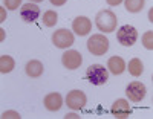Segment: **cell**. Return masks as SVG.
Segmentation results:
<instances>
[{
	"label": "cell",
	"mask_w": 153,
	"mask_h": 119,
	"mask_svg": "<svg viewBox=\"0 0 153 119\" xmlns=\"http://www.w3.org/2000/svg\"><path fill=\"white\" fill-rule=\"evenodd\" d=\"M117 23H118V18L115 16V12L109 11V9H103L100 11L97 17H95V24L97 28L101 31V32H113L115 28H117Z\"/></svg>",
	"instance_id": "cell-1"
},
{
	"label": "cell",
	"mask_w": 153,
	"mask_h": 119,
	"mask_svg": "<svg viewBox=\"0 0 153 119\" xmlns=\"http://www.w3.org/2000/svg\"><path fill=\"white\" fill-rule=\"evenodd\" d=\"M86 78L94 86H103L109 79V70L101 64H92L86 70Z\"/></svg>",
	"instance_id": "cell-2"
},
{
	"label": "cell",
	"mask_w": 153,
	"mask_h": 119,
	"mask_svg": "<svg viewBox=\"0 0 153 119\" xmlns=\"http://www.w3.org/2000/svg\"><path fill=\"white\" fill-rule=\"evenodd\" d=\"M87 50L91 52L92 55H97V57H101L104 55L106 52L109 50V40L107 37L101 35V34H95L89 38L87 41Z\"/></svg>",
	"instance_id": "cell-3"
},
{
	"label": "cell",
	"mask_w": 153,
	"mask_h": 119,
	"mask_svg": "<svg viewBox=\"0 0 153 119\" xmlns=\"http://www.w3.org/2000/svg\"><path fill=\"white\" fill-rule=\"evenodd\" d=\"M117 38L123 46L130 47L136 43V40H138V29L133 28V26H130V24H124L118 29Z\"/></svg>",
	"instance_id": "cell-4"
},
{
	"label": "cell",
	"mask_w": 153,
	"mask_h": 119,
	"mask_svg": "<svg viewBox=\"0 0 153 119\" xmlns=\"http://www.w3.org/2000/svg\"><path fill=\"white\" fill-rule=\"evenodd\" d=\"M74 41H75L74 34L71 31H68V29H58L52 35V43L58 49H68L74 44Z\"/></svg>",
	"instance_id": "cell-5"
},
{
	"label": "cell",
	"mask_w": 153,
	"mask_h": 119,
	"mask_svg": "<svg viewBox=\"0 0 153 119\" xmlns=\"http://www.w3.org/2000/svg\"><path fill=\"white\" fill-rule=\"evenodd\" d=\"M87 104V98L81 90H71L66 96V105L71 110H81Z\"/></svg>",
	"instance_id": "cell-6"
},
{
	"label": "cell",
	"mask_w": 153,
	"mask_h": 119,
	"mask_svg": "<svg viewBox=\"0 0 153 119\" xmlns=\"http://www.w3.org/2000/svg\"><path fill=\"white\" fill-rule=\"evenodd\" d=\"M146 86L139 81H132L126 89V96L129 98L132 102H139L143 101V98L146 96Z\"/></svg>",
	"instance_id": "cell-7"
},
{
	"label": "cell",
	"mask_w": 153,
	"mask_h": 119,
	"mask_svg": "<svg viewBox=\"0 0 153 119\" xmlns=\"http://www.w3.org/2000/svg\"><path fill=\"white\" fill-rule=\"evenodd\" d=\"M61 63H63V66H65L66 69L75 70V69H78L80 66H81L83 57H81L80 52H76V50H72V49H71V50H66L65 54H63Z\"/></svg>",
	"instance_id": "cell-8"
},
{
	"label": "cell",
	"mask_w": 153,
	"mask_h": 119,
	"mask_svg": "<svg viewBox=\"0 0 153 119\" xmlns=\"http://www.w3.org/2000/svg\"><path fill=\"white\" fill-rule=\"evenodd\" d=\"M20 17L26 23H34L38 17H40V8L35 3H26L20 9Z\"/></svg>",
	"instance_id": "cell-9"
},
{
	"label": "cell",
	"mask_w": 153,
	"mask_h": 119,
	"mask_svg": "<svg viewBox=\"0 0 153 119\" xmlns=\"http://www.w3.org/2000/svg\"><path fill=\"white\" fill-rule=\"evenodd\" d=\"M72 29H74V32L76 35L84 37V35H87L89 32L92 31V23H91V20H89L87 17L80 16V17H76L72 21Z\"/></svg>",
	"instance_id": "cell-10"
},
{
	"label": "cell",
	"mask_w": 153,
	"mask_h": 119,
	"mask_svg": "<svg viewBox=\"0 0 153 119\" xmlns=\"http://www.w3.org/2000/svg\"><path fill=\"white\" fill-rule=\"evenodd\" d=\"M112 115L118 119H124L127 116L132 115V110H130V105L126 99H118L115 101L113 105H112Z\"/></svg>",
	"instance_id": "cell-11"
},
{
	"label": "cell",
	"mask_w": 153,
	"mask_h": 119,
	"mask_svg": "<svg viewBox=\"0 0 153 119\" xmlns=\"http://www.w3.org/2000/svg\"><path fill=\"white\" fill-rule=\"evenodd\" d=\"M61 105H63V96L60 93H57V92H54V93H48L45 96V107H46V110L58 112L61 109Z\"/></svg>",
	"instance_id": "cell-12"
},
{
	"label": "cell",
	"mask_w": 153,
	"mask_h": 119,
	"mask_svg": "<svg viewBox=\"0 0 153 119\" xmlns=\"http://www.w3.org/2000/svg\"><path fill=\"white\" fill-rule=\"evenodd\" d=\"M107 70L113 75H121L126 70V63L121 57H110L107 61Z\"/></svg>",
	"instance_id": "cell-13"
},
{
	"label": "cell",
	"mask_w": 153,
	"mask_h": 119,
	"mask_svg": "<svg viewBox=\"0 0 153 119\" xmlns=\"http://www.w3.org/2000/svg\"><path fill=\"white\" fill-rule=\"evenodd\" d=\"M25 70H26L28 76L38 78V76H42V73H43V64H42V61H38V60H31L26 64Z\"/></svg>",
	"instance_id": "cell-14"
},
{
	"label": "cell",
	"mask_w": 153,
	"mask_h": 119,
	"mask_svg": "<svg viewBox=\"0 0 153 119\" xmlns=\"http://www.w3.org/2000/svg\"><path fill=\"white\" fill-rule=\"evenodd\" d=\"M127 69H129V73L132 76H139V75H143V72H144V64H143V61L139 58H132L129 66H127Z\"/></svg>",
	"instance_id": "cell-15"
},
{
	"label": "cell",
	"mask_w": 153,
	"mask_h": 119,
	"mask_svg": "<svg viewBox=\"0 0 153 119\" xmlns=\"http://www.w3.org/2000/svg\"><path fill=\"white\" fill-rule=\"evenodd\" d=\"M16 66V61L9 55H2L0 57V73H9Z\"/></svg>",
	"instance_id": "cell-16"
},
{
	"label": "cell",
	"mask_w": 153,
	"mask_h": 119,
	"mask_svg": "<svg viewBox=\"0 0 153 119\" xmlns=\"http://www.w3.org/2000/svg\"><path fill=\"white\" fill-rule=\"evenodd\" d=\"M124 2H126V9L132 14H136L144 8L146 0H124Z\"/></svg>",
	"instance_id": "cell-17"
},
{
	"label": "cell",
	"mask_w": 153,
	"mask_h": 119,
	"mask_svg": "<svg viewBox=\"0 0 153 119\" xmlns=\"http://www.w3.org/2000/svg\"><path fill=\"white\" fill-rule=\"evenodd\" d=\"M57 20H58V14L55 11H46L43 14V24L48 26V28H52V26L57 24Z\"/></svg>",
	"instance_id": "cell-18"
},
{
	"label": "cell",
	"mask_w": 153,
	"mask_h": 119,
	"mask_svg": "<svg viewBox=\"0 0 153 119\" xmlns=\"http://www.w3.org/2000/svg\"><path fill=\"white\" fill-rule=\"evenodd\" d=\"M143 44H144L146 49L153 50V32H152V31H147V32L143 35Z\"/></svg>",
	"instance_id": "cell-19"
},
{
	"label": "cell",
	"mask_w": 153,
	"mask_h": 119,
	"mask_svg": "<svg viewBox=\"0 0 153 119\" xmlns=\"http://www.w3.org/2000/svg\"><path fill=\"white\" fill-rule=\"evenodd\" d=\"M3 3H5V6H6L8 9L14 11V9H17V8L22 5V0H3Z\"/></svg>",
	"instance_id": "cell-20"
},
{
	"label": "cell",
	"mask_w": 153,
	"mask_h": 119,
	"mask_svg": "<svg viewBox=\"0 0 153 119\" xmlns=\"http://www.w3.org/2000/svg\"><path fill=\"white\" fill-rule=\"evenodd\" d=\"M49 2L52 3V5H55V6H63V5L68 2V0H49Z\"/></svg>",
	"instance_id": "cell-21"
},
{
	"label": "cell",
	"mask_w": 153,
	"mask_h": 119,
	"mask_svg": "<svg viewBox=\"0 0 153 119\" xmlns=\"http://www.w3.org/2000/svg\"><path fill=\"white\" fill-rule=\"evenodd\" d=\"M106 2L110 5V6H118V5H121L124 0H106Z\"/></svg>",
	"instance_id": "cell-22"
},
{
	"label": "cell",
	"mask_w": 153,
	"mask_h": 119,
	"mask_svg": "<svg viewBox=\"0 0 153 119\" xmlns=\"http://www.w3.org/2000/svg\"><path fill=\"white\" fill-rule=\"evenodd\" d=\"M3 118H20V115L16 113V112H6V113L3 115Z\"/></svg>",
	"instance_id": "cell-23"
},
{
	"label": "cell",
	"mask_w": 153,
	"mask_h": 119,
	"mask_svg": "<svg viewBox=\"0 0 153 119\" xmlns=\"http://www.w3.org/2000/svg\"><path fill=\"white\" fill-rule=\"evenodd\" d=\"M5 18H6V11H5V9H3V6H2V8H0V21L3 23V21H5Z\"/></svg>",
	"instance_id": "cell-24"
},
{
	"label": "cell",
	"mask_w": 153,
	"mask_h": 119,
	"mask_svg": "<svg viewBox=\"0 0 153 119\" xmlns=\"http://www.w3.org/2000/svg\"><path fill=\"white\" fill-rule=\"evenodd\" d=\"M3 40H5V31L0 29V41H3Z\"/></svg>",
	"instance_id": "cell-25"
},
{
	"label": "cell",
	"mask_w": 153,
	"mask_h": 119,
	"mask_svg": "<svg viewBox=\"0 0 153 119\" xmlns=\"http://www.w3.org/2000/svg\"><path fill=\"white\" fill-rule=\"evenodd\" d=\"M32 2H34V3H42L43 0H32Z\"/></svg>",
	"instance_id": "cell-26"
}]
</instances>
